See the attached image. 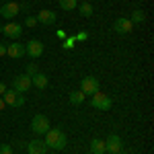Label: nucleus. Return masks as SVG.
<instances>
[{
    "instance_id": "obj_18",
    "label": "nucleus",
    "mask_w": 154,
    "mask_h": 154,
    "mask_svg": "<svg viewBox=\"0 0 154 154\" xmlns=\"http://www.w3.org/2000/svg\"><path fill=\"white\" fill-rule=\"evenodd\" d=\"M60 8L62 11H76L78 8V0H60Z\"/></svg>"
},
{
    "instance_id": "obj_23",
    "label": "nucleus",
    "mask_w": 154,
    "mask_h": 154,
    "mask_svg": "<svg viewBox=\"0 0 154 154\" xmlns=\"http://www.w3.org/2000/svg\"><path fill=\"white\" fill-rule=\"evenodd\" d=\"M25 27H27V29H33V27H37V19L35 17H29V14H27V19H25Z\"/></svg>"
},
{
    "instance_id": "obj_12",
    "label": "nucleus",
    "mask_w": 154,
    "mask_h": 154,
    "mask_svg": "<svg viewBox=\"0 0 154 154\" xmlns=\"http://www.w3.org/2000/svg\"><path fill=\"white\" fill-rule=\"evenodd\" d=\"M6 56H11V58H14V60L25 58V43H21V41L6 43Z\"/></svg>"
},
{
    "instance_id": "obj_30",
    "label": "nucleus",
    "mask_w": 154,
    "mask_h": 154,
    "mask_svg": "<svg viewBox=\"0 0 154 154\" xmlns=\"http://www.w3.org/2000/svg\"><path fill=\"white\" fill-rule=\"evenodd\" d=\"M109 154H121V152H109Z\"/></svg>"
},
{
    "instance_id": "obj_22",
    "label": "nucleus",
    "mask_w": 154,
    "mask_h": 154,
    "mask_svg": "<svg viewBox=\"0 0 154 154\" xmlns=\"http://www.w3.org/2000/svg\"><path fill=\"white\" fill-rule=\"evenodd\" d=\"M74 43H76L74 35H72V37H66V39H64V43H62V48H64V49H72V48H74Z\"/></svg>"
},
{
    "instance_id": "obj_3",
    "label": "nucleus",
    "mask_w": 154,
    "mask_h": 154,
    "mask_svg": "<svg viewBox=\"0 0 154 154\" xmlns=\"http://www.w3.org/2000/svg\"><path fill=\"white\" fill-rule=\"evenodd\" d=\"M31 86H33V84H31V78H29L27 74H17V76L12 78V82H11V88H14V91L21 93V95H25Z\"/></svg>"
},
{
    "instance_id": "obj_2",
    "label": "nucleus",
    "mask_w": 154,
    "mask_h": 154,
    "mask_svg": "<svg viewBox=\"0 0 154 154\" xmlns=\"http://www.w3.org/2000/svg\"><path fill=\"white\" fill-rule=\"evenodd\" d=\"M91 105L95 107V109H99V111H109L111 109V105H113V101H111V97L105 95V93H95V95L91 97Z\"/></svg>"
},
{
    "instance_id": "obj_10",
    "label": "nucleus",
    "mask_w": 154,
    "mask_h": 154,
    "mask_svg": "<svg viewBox=\"0 0 154 154\" xmlns=\"http://www.w3.org/2000/svg\"><path fill=\"white\" fill-rule=\"evenodd\" d=\"M2 33L8 37V39H19V37L23 35V27L19 23H14V21H8V25H2Z\"/></svg>"
},
{
    "instance_id": "obj_26",
    "label": "nucleus",
    "mask_w": 154,
    "mask_h": 154,
    "mask_svg": "<svg viewBox=\"0 0 154 154\" xmlns=\"http://www.w3.org/2000/svg\"><path fill=\"white\" fill-rule=\"evenodd\" d=\"M2 56H6V43L0 41V58H2Z\"/></svg>"
},
{
    "instance_id": "obj_28",
    "label": "nucleus",
    "mask_w": 154,
    "mask_h": 154,
    "mask_svg": "<svg viewBox=\"0 0 154 154\" xmlns=\"http://www.w3.org/2000/svg\"><path fill=\"white\" fill-rule=\"evenodd\" d=\"M4 91H6V84H4V82H0V97L4 95Z\"/></svg>"
},
{
    "instance_id": "obj_19",
    "label": "nucleus",
    "mask_w": 154,
    "mask_h": 154,
    "mask_svg": "<svg viewBox=\"0 0 154 154\" xmlns=\"http://www.w3.org/2000/svg\"><path fill=\"white\" fill-rule=\"evenodd\" d=\"M78 12H80V17H93V4L91 2H82V4H78Z\"/></svg>"
},
{
    "instance_id": "obj_11",
    "label": "nucleus",
    "mask_w": 154,
    "mask_h": 154,
    "mask_svg": "<svg viewBox=\"0 0 154 154\" xmlns=\"http://www.w3.org/2000/svg\"><path fill=\"white\" fill-rule=\"evenodd\" d=\"M27 146V152L29 154H48V146L43 142V138H35V140H31V142L25 144Z\"/></svg>"
},
{
    "instance_id": "obj_13",
    "label": "nucleus",
    "mask_w": 154,
    "mask_h": 154,
    "mask_svg": "<svg viewBox=\"0 0 154 154\" xmlns=\"http://www.w3.org/2000/svg\"><path fill=\"white\" fill-rule=\"evenodd\" d=\"M105 148L109 152H121V150H123V140L119 138L117 134H111L105 140Z\"/></svg>"
},
{
    "instance_id": "obj_21",
    "label": "nucleus",
    "mask_w": 154,
    "mask_h": 154,
    "mask_svg": "<svg viewBox=\"0 0 154 154\" xmlns=\"http://www.w3.org/2000/svg\"><path fill=\"white\" fill-rule=\"evenodd\" d=\"M37 72H39V68H37V64H33V62H31V64H27V72H25V74H27L29 78H31V76H35Z\"/></svg>"
},
{
    "instance_id": "obj_25",
    "label": "nucleus",
    "mask_w": 154,
    "mask_h": 154,
    "mask_svg": "<svg viewBox=\"0 0 154 154\" xmlns=\"http://www.w3.org/2000/svg\"><path fill=\"white\" fill-rule=\"evenodd\" d=\"M74 39H76V41H86V39H88V33H86V31H80V33L74 35Z\"/></svg>"
},
{
    "instance_id": "obj_20",
    "label": "nucleus",
    "mask_w": 154,
    "mask_h": 154,
    "mask_svg": "<svg viewBox=\"0 0 154 154\" xmlns=\"http://www.w3.org/2000/svg\"><path fill=\"white\" fill-rule=\"evenodd\" d=\"M130 21H131L134 25H140V23H144V21H146V14H144V12L140 11V8H136V11L131 12Z\"/></svg>"
},
{
    "instance_id": "obj_15",
    "label": "nucleus",
    "mask_w": 154,
    "mask_h": 154,
    "mask_svg": "<svg viewBox=\"0 0 154 154\" xmlns=\"http://www.w3.org/2000/svg\"><path fill=\"white\" fill-rule=\"evenodd\" d=\"M31 84H33V86H37L39 91H43V88H48L49 80H48V76H45L43 72H37L35 76H31Z\"/></svg>"
},
{
    "instance_id": "obj_6",
    "label": "nucleus",
    "mask_w": 154,
    "mask_h": 154,
    "mask_svg": "<svg viewBox=\"0 0 154 154\" xmlns=\"http://www.w3.org/2000/svg\"><path fill=\"white\" fill-rule=\"evenodd\" d=\"M80 91H82L84 95H95V93H99L101 91V84H99V80H97L95 76H86V78H82L80 80Z\"/></svg>"
},
{
    "instance_id": "obj_1",
    "label": "nucleus",
    "mask_w": 154,
    "mask_h": 154,
    "mask_svg": "<svg viewBox=\"0 0 154 154\" xmlns=\"http://www.w3.org/2000/svg\"><path fill=\"white\" fill-rule=\"evenodd\" d=\"M43 142H45V146H48L49 150H64V148L68 146V138H66V134L62 130H51V128H49V130L45 131Z\"/></svg>"
},
{
    "instance_id": "obj_16",
    "label": "nucleus",
    "mask_w": 154,
    "mask_h": 154,
    "mask_svg": "<svg viewBox=\"0 0 154 154\" xmlns=\"http://www.w3.org/2000/svg\"><path fill=\"white\" fill-rule=\"evenodd\" d=\"M107 148H105V140H101V138H93V142H91V154H105Z\"/></svg>"
},
{
    "instance_id": "obj_7",
    "label": "nucleus",
    "mask_w": 154,
    "mask_h": 154,
    "mask_svg": "<svg viewBox=\"0 0 154 154\" xmlns=\"http://www.w3.org/2000/svg\"><path fill=\"white\" fill-rule=\"evenodd\" d=\"M41 54H43V41H39V39H31V41L25 43V56L37 60Z\"/></svg>"
},
{
    "instance_id": "obj_5",
    "label": "nucleus",
    "mask_w": 154,
    "mask_h": 154,
    "mask_svg": "<svg viewBox=\"0 0 154 154\" xmlns=\"http://www.w3.org/2000/svg\"><path fill=\"white\" fill-rule=\"evenodd\" d=\"M31 130H33V134H37V136H45V131L49 130V119L45 117V115H35L33 117V121H31Z\"/></svg>"
},
{
    "instance_id": "obj_14",
    "label": "nucleus",
    "mask_w": 154,
    "mask_h": 154,
    "mask_svg": "<svg viewBox=\"0 0 154 154\" xmlns=\"http://www.w3.org/2000/svg\"><path fill=\"white\" fill-rule=\"evenodd\" d=\"M37 23H41V25H54L56 23V19H58V14L54 11H49V8H45V11H41V12H37Z\"/></svg>"
},
{
    "instance_id": "obj_31",
    "label": "nucleus",
    "mask_w": 154,
    "mask_h": 154,
    "mask_svg": "<svg viewBox=\"0 0 154 154\" xmlns=\"http://www.w3.org/2000/svg\"><path fill=\"white\" fill-rule=\"evenodd\" d=\"M0 33H2V25H0Z\"/></svg>"
},
{
    "instance_id": "obj_17",
    "label": "nucleus",
    "mask_w": 154,
    "mask_h": 154,
    "mask_svg": "<svg viewBox=\"0 0 154 154\" xmlns=\"http://www.w3.org/2000/svg\"><path fill=\"white\" fill-rule=\"evenodd\" d=\"M84 99H86V95H84L82 91H72V93H70V97H68L70 105H74V107L82 105V103H84Z\"/></svg>"
},
{
    "instance_id": "obj_8",
    "label": "nucleus",
    "mask_w": 154,
    "mask_h": 154,
    "mask_svg": "<svg viewBox=\"0 0 154 154\" xmlns=\"http://www.w3.org/2000/svg\"><path fill=\"white\" fill-rule=\"evenodd\" d=\"M19 12H21V4L19 2H6V4L0 6V17L6 19V21H12Z\"/></svg>"
},
{
    "instance_id": "obj_27",
    "label": "nucleus",
    "mask_w": 154,
    "mask_h": 154,
    "mask_svg": "<svg viewBox=\"0 0 154 154\" xmlns=\"http://www.w3.org/2000/svg\"><path fill=\"white\" fill-rule=\"evenodd\" d=\"M56 37H58V39H66V33H64L62 29H58V31H56Z\"/></svg>"
},
{
    "instance_id": "obj_24",
    "label": "nucleus",
    "mask_w": 154,
    "mask_h": 154,
    "mask_svg": "<svg viewBox=\"0 0 154 154\" xmlns=\"http://www.w3.org/2000/svg\"><path fill=\"white\" fill-rule=\"evenodd\" d=\"M0 154H12L11 144H0Z\"/></svg>"
},
{
    "instance_id": "obj_9",
    "label": "nucleus",
    "mask_w": 154,
    "mask_h": 154,
    "mask_svg": "<svg viewBox=\"0 0 154 154\" xmlns=\"http://www.w3.org/2000/svg\"><path fill=\"white\" fill-rule=\"evenodd\" d=\"M113 31L117 35H130L131 31H134V23H131L130 19H125V17H119L117 21L113 23Z\"/></svg>"
},
{
    "instance_id": "obj_4",
    "label": "nucleus",
    "mask_w": 154,
    "mask_h": 154,
    "mask_svg": "<svg viewBox=\"0 0 154 154\" xmlns=\"http://www.w3.org/2000/svg\"><path fill=\"white\" fill-rule=\"evenodd\" d=\"M2 99H4L6 105H11V107H23L25 105V95L17 93L14 88H6L4 95H2Z\"/></svg>"
},
{
    "instance_id": "obj_32",
    "label": "nucleus",
    "mask_w": 154,
    "mask_h": 154,
    "mask_svg": "<svg viewBox=\"0 0 154 154\" xmlns=\"http://www.w3.org/2000/svg\"><path fill=\"white\" fill-rule=\"evenodd\" d=\"M80 2H88V0H80Z\"/></svg>"
},
{
    "instance_id": "obj_29",
    "label": "nucleus",
    "mask_w": 154,
    "mask_h": 154,
    "mask_svg": "<svg viewBox=\"0 0 154 154\" xmlns=\"http://www.w3.org/2000/svg\"><path fill=\"white\" fill-rule=\"evenodd\" d=\"M4 107H6V103H4V99L0 97V111H4Z\"/></svg>"
}]
</instances>
